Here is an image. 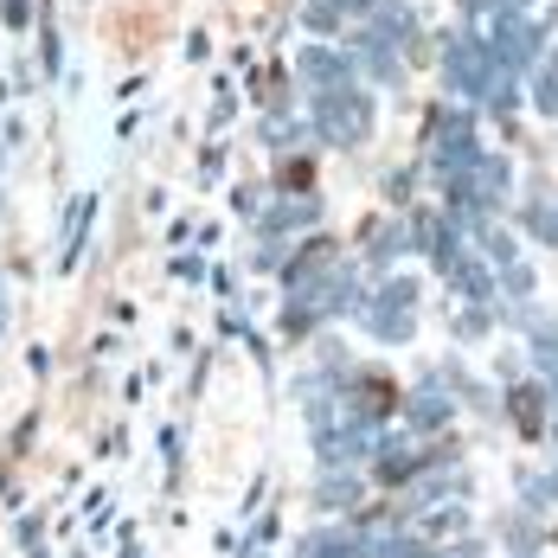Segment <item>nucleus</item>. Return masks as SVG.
<instances>
[{
  "label": "nucleus",
  "instance_id": "obj_1",
  "mask_svg": "<svg viewBox=\"0 0 558 558\" xmlns=\"http://www.w3.org/2000/svg\"><path fill=\"white\" fill-rule=\"evenodd\" d=\"M424 155H430L437 186L482 168V155H488V148H482V135H475V110H469V104H437L430 122H424Z\"/></svg>",
  "mask_w": 558,
  "mask_h": 558
},
{
  "label": "nucleus",
  "instance_id": "obj_2",
  "mask_svg": "<svg viewBox=\"0 0 558 558\" xmlns=\"http://www.w3.org/2000/svg\"><path fill=\"white\" fill-rule=\"evenodd\" d=\"M308 122H315V135H322L328 148L353 155V148H366V142H373L379 110H373V90L353 77V84H340V90H328V97H308Z\"/></svg>",
  "mask_w": 558,
  "mask_h": 558
},
{
  "label": "nucleus",
  "instance_id": "obj_3",
  "mask_svg": "<svg viewBox=\"0 0 558 558\" xmlns=\"http://www.w3.org/2000/svg\"><path fill=\"white\" fill-rule=\"evenodd\" d=\"M501 77L507 71L495 64L488 39H482V26H456V33H444V84H449L456 104H488Z\"/></svg>",
  "mask_w": 558,
  "mask_h": 558
},
{
  "label": "nucleus",
  "instance_id": "obj_4",
  "mask_svg": "<svg viewBox=\"0 0 558 558\" xmlns=\"http://www.w3.org/2000/svg\"><path fill=\"white\" fill-rule=\"evenodd\" d=\"M353 322L379 340V347H404V340L417 335V277L386 270V277L366 289V308H360Z\"/></svg>",
  "mask_w": 558,
  "mask_h": 558
},
{
  "label": "nucleus",
  "instance_id": "obj_5",
  "mask_svg": "<svg viewBox=\"0 0 558 558\" xmlns=\"http://www.w3.org/2000/svg\"><path fill=\"white\" fill-rule=\"evenodd\" d=\"M295 84L308 90V97H328V90H340V84H353L360 71H353V58H347V46H328V39H308V46H295ZM366 84V77H360Z\"/></svg>",
  "mask_w": 558,
  "mask_h": 558
},
{
  "label": "nucleus",
  "instance_id": "obj_6",
  "mask_svg": "<svg viewBox=\"0 0 558 558\" xmlns=\"http://www.w3.org/2000/svg\"><path fill=\"white\" fill-rule=\"evenodd\" d=\"M398 417H404V430H417V437H449V417H456V386H449L444 373L417 379V386L404 391Z\"/></svg>",
  "mask_w": 558,
  "mask_h": 558
},
{
  "label": "nucleus",
  "instance_id": "obj_7",
  "mask_svg": "<svg viewBox=\"0 0 558 558\" xmlns=\"http://www.w3.org/2000/svg\"><path fill=\"white\" fill-rule=\"evenodd\" d=\"M308 231H322V199L315 193H277L264 206V219H257V238L264 244H295Z\"/></svg>",
  "mask_w": 558,
  "mask_h": 558
},
{
  "label": "nucleus",
  "instance_id": "obj_8",
  "mask_svg": "<svg viewBox=\"0 0 558 558\" xmlns=\"http://www.w3.org/2000/svg\"><path fill=\"white\" fill-rule=\"evenodd\" d=\"M340 270V244L328 231H308L295 251H289V264H282V289L295 295V289H315L322 277H335Z\"/></svg>",
  "mask_w": 558,
  "mask_h": 558
},
{
  "label": "nucleus",
  "instance_id": "obj_9",
  "mask_svg": "<svg viewBox=\"0 0 558 558\" xmlns=\"http://www.w3.org/2000/svg\"><path fill=\"white\" fill-rule=\"evenodd\" d=\"M513 315V308H507ZM520 328H526V360H533V373L558 391V315H533L526 302H520V315H513Z\"/></svg>",
  "mask_w": 558,
  "mask_h": 558
},
{
  "label": "nucleus",
  "instance_id": "obj_10",
  "mask_svg": "<svg viewBox=\"0 0 558 558\" xmlns=\"http://www.w3.org/2000/svg\"><path fill=\"white\" fill-rule=\"evenodd\" d=\"M289 558H373V533L366 526H315L295 539Z\"/></svg>",
  "mask_w": 558,
  "mask_h": 558
},
{
  "label": "nucleus",
  "instance_id": "obj_11",
  "mask_svg": "<svg viewBox=\"0 0 558 558\" xmlns=\"http://www.w3.org/2000/svg\"><path fill=\"white\" fill-rule=\"evenodd\" d=\"M553 398H558V391L546 386V379H539V386H507V417L520 424V437H533V444L546 437V424H553V417H546V411H553Z\"/></svg>",
  "mask_w": 558,
  "mask_h": 558
},
{
  "label": "nucleus",
  "instance_id": "obj_12",
  "mask_svg": "<svg viewBox=\"0 0 558 558\" xmlns=\"http://www.w3.org/2000/svg\"><path fill=\"white\" fill-rule=\"evenodd\" d=\"M366 501V475L360 469H322V482H315V507L322 513H360Z\"/></svg>",
  "mask_w": 558,
  "mask_h": 558
},
{
  "label": "nucleus",
  "instance_id": "obj_13",
  "mask_svg": "<svg viewBox=\"0 0 558 558\" xmlns=\"http://www.w3.org/2000/svg\"><path fill=\"white\" fill-rule=\"evenodd\" d=\"M97 206H104L97 193H77L71 213H64V251H58V270H64V277H71L77 257H84V238H90V225H97Z\"/></svg>",
  "mask_w": 558,
  "mask_h": 558
},
{
  "label": "nucleus",
  "instance_id": "obj_14",
  "mask_svg": "<svg viewBox=\"0 0 558 558\" xmlns=\"http://www.w3.org/2000/svg\"><path fill=\"white\" fill-rule=\"evenodd\" d=\"M404 251H417V244H411V219H379V225H366V264H373V270H391Z\"/></svg>",
  "mask_w": 558,
  "mask_h": 558
},
{
  "label": "nucleus",
  "instance_id": "obj_15",
  "mask_svg": "<svg viewBox=\"0 0 558 558\" xmlns=\"http://www.w3.org/2000/svg\"><path fill=\"white\" fill-rule=\"evenodd\" d=\"M507 193H513V168H507V155H482V168H475V199H482L488 219L507 206Z\"/></svg>",
  "mask_w": 558,
  "mask_h": 558
},
{
  "label": "nucleus",
  "instance_id": "obj_16",
  "mask_svg": "<svg viewBox=\"0 0 558 558\" xmlns=\"http://www.w3.org/2000/svg\"><path fill=\"white\" fill-rule=\"evenodd\" d=\"M373 558H437V546L417 526H391V533H373Z\"/></svg>",
  "mask_w": 558,
  "mask_h": 558
},
{
  "label": "nucleus",
  "instance_id": "obj_17",
  "mask_svg": "<svg viewBox=\"0 0 558 558\" xmlns=\"http://www.w3.org/2000/svg\"><path fill=\"white\" fill-rule=\"evenodd\" d=\"M520 225H526V231H533L539 244H553V251H558V206L546 199V193H539V186H533V193L520 199Z\"/></svg>",
  "mask_w": 558,
  "mask_h": 558
},
{
  "label": "nucleus",
  "instance_id": "obj_18",
  "mask_svg": "<svg viewBox=\"0 0 558 558\" xmlns=\"http://www.w3.org/2000/svg\"><path fill=\"white\" fill-rule=\"evenodd\" d=\"M526 77H533V84H526L533 110L546 116V122H558V52H553V58H539V64H533Z\"/></svg>",
  "mask_w": 558,
  "mask_h": 558
},
{
  "label": "nucleus",
  "instance_id": "obj_19",
  "mask_svg": "<svg viewBox=\"0 0 558 558\" xmlns=\"http://www.w3.org/2000/svg\"><path fill=\"white\" fill-rule=\"evenodd\" d=\"M302 33H315V39L347 33V7L340 0H302Z\"/></svg>",
  "mask_w": 558,
  "mask_h": 558
},
{
  "label": "nucleus",
  "instance_id": "obj_20",
  "mask_svg": "<svg viewBox=\"0 0 558 558\" xmlns=\"http://www.w3.org/2000/svg\"><path fill=\"white\" fill-rule=\"evenodd\" d=\"M520 495H526V513H553V507H558V469H553V475H526V482H520Z\"/></svg>",
  "mask_w": 558,
  "mask_h": 558
},
{
  "label": "nucleus",
  "instance_id": "obj_21",
  "mask_svg": "<svg viewBox=\"0 0 558 558\" xmlns=\"http://www.w3.org/2000/svg\"><path fill=\"white\" fill-rule=\"evenodd\" d=\"M264 206H270V193H264V186H257V180H238V186H231V213H238V219H264Z\"/></svg>",
  "mask_w": 558,
  "mask_h": 558
},
{
  "label": "nucleus",
  "instance_id": "obj_22",
  "mask_svg": "<svg viewBox=\"0 0 558 558\" xmlns=\"http://www.w3.org/2000/svg\"><path fill=\"white\" fill-rule=\"evenodd\" d=\"M39 52H46V77H58V64H64V39H58V26H52V20L39 26Z\"/></svg>",
  "mask_w": 558,
  "mask_h": 558
},
{
  "label": "nucleus",
  "instance_id": "obj_23",
  "mask_svg": "<svg viewBox=\"0 0 558 558\" xmlns=\"http://www.w3.org/2000/svg\"><path fill=\"white\" fill-rule=\"evenodd\" d=\"M411 186H417V173H411V168H391L386 173V199H391V206H411Z\"/></svg>",
  "mask_w": 558,
  "mask_h": 558
},
{
  "label": "nucleus",
  "instance_id": "obj_24",
  "mask_svg": "<svg viewBox=\"0 0 558 558\" xmlns=\"http://www.w3.org/2000/svg\"><path fill=\"white\" fill-rule=\"evenodd\" d=\"M0 20H7V33H26L33 26V0H0Z\"/></svg>",
  "mask_w": 558,
  "mask_h": 558
},
{
  "label": "nucleus",
  "instance_id": "obj_25",
  "mask_svg": "<svg viewBox=\"0 0 558 558\" xmlns=\"http://www.w3.org/2000/svg\"><path fill=\"white\" fill-rule=\"evenodd\" d=\"M173 277H180V282H206L213 270H206V257H199V251H193V257L180 251V257H173Z\"/></svg>",
  "mask_w": 558,
  "mask_h": 558
},
{
  "label": "nucleus",
  "instance_id": "obj_26",
  "mask_svg": "<svg viewBox=\"0 0 558 558\" xmlns=\"http://www.w3.org/2000/svg\"><path fill=\"white\" fill-rule=\"evenodd\" d=\"M238 116V97H231V77H219V97H213V129H225Z\"/></svg>",
  "mask_w": 558,
  "mask_h": 558
},
{
  "label": "nucleus",
  "instance_id": "obj_27",
  "mask_svg": "<svg viewBox=\"0 0 558 558\" xmlns=\"http://www.w3.org/2000/svg\"><path fill=\"white\" fill-rule=\"evenodd\" d=\"M161 462H168V482H180V430H161Z\"/></svg>",
  "mask_w": 558,
  "mask_h": 558
},
{
  "label": "nucleus",
  "instance_id": "obj_28",
  "mask_svg": "<svg viewBox=\"0 0 558 558\" xmlns=\"http://www.w3.org/2000/svg\"><path fill=\"white\" fill-rule=\"evenodd\" d=\"M225 173V148H206V155H199V180H206V186H213V180H219Z\"/></svg>",
  "mask_w": 558,
  "mask_h": 558
},
{
  "label": "nucleus",
  "instance_id": "obj_29",
  "mask_svg": "<svg viewBox=\"0 0 558 558\" xmlns=\"http://www.w3.org/2000/svg\"><path fill=\"white\" fill-rule=\"evenodd\" d=\"M0 142H7V148H20V142H26V122H20V116H7V122H0Z\"/></svg>",
  "mask_w": 558,
  "mask_h": 558
},
{
  "label": "nucleus",
  "instance_id": "obj_30",
  "mask_svg": "<svg viewBox=\"0 0 558 558\" xmlns=\"http://www.w3.org/2000/svg\"><path fill=\"white\" fill-rule=\"evenodd\" d=\"M39 533H46V520H33V513H26V520H20V546L33 553V546H39Z\"/></svg>",
  "mask_w": 558,
  "mask_h": 558
},
{
  "label": "nucleus",
  "instance_id": "obj_31",
  "mask_svg": "<svg viewBox=\"0 0 558 558\" xmlns=\"http://www.w3.org/2000/svg\"><path fill=\"white\" fill-rule=\"evenodd\" d=\"M213 289H219L225 302H231V295H238V277H231V270H225V264H219V270H213Z\"/></svg>",
  "mask_w": 558,
  "mask_h": 558
},
{
  "label": "nucleus",
  "instance_id": "obj_32",
  "mask_svg": "<svg viewBox=\"0 0 558 558\" xmlns=\"http://www.w3.org/2000/svg\"><path fill=\"white\" fill-rule=\"evenodd\" d=\"M7 322H13V308H7V295H0V340H7Z\"/></svg>",
  "mask_w": 558,
  "mask_h": 558
},
{
  "label": "nucleus",
  "instance_id": "obj_33",
  "mask_svg": "<svg viewBox=\"0 0 558 558\" xmlns=\"http://www.w3.org/2000/svg\"><path fill=\"white\" fill-rule=\"evenodd\" d=\"M0 104H7V84H0Z\"/></svg>",
  "mask_w": 558,
  "mask_h": 558
},
{
  "label": "nucleus",
  "instance_id": "obj_34",
  "mask_svg": "<svg viewBox=\"0 0 558 558\" xmlns=\"http://www.w3.org/2000/svg\"><path fill=\"white\" fill-rule=\"evenodd\" d=\"M0 155H7V142H0Z\"/></svg>",
  "mask_w": 558,
  "mask_h": 558
}]
</instances>
